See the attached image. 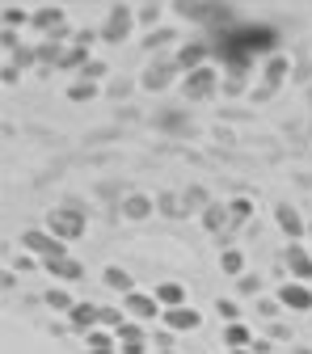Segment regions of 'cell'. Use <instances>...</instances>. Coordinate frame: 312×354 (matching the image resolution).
<instances>
[{
  "label": "cell",
  "instance_id": "6da1fadb",
  "mask_svg": "<svg viewBox=\"0 0 312 354\" xmlns=\"http://www.w3.org/2000/svg\"><path fill=\"white\" fill-rule=\"evenodd\" d=\"M215 84H219V72L207 64V68H194V72H186V80H182V93H186L190 102H203V97H211V93H215Z\"/></svg>",
  "mask_w": 312,
  "mask_h": 354
},
{
  "label": "cell",
  "instance_id": "7a4b0ae2",
  "mask_svg": "<svg viewBox=\"0 0 312 354\" xmlns=\"http://www.w3.org/2000/svg\"><path fill=\"white\" fill-rule=\"evenodd\" d=\"M21 245H26L30 253H42V261H51V257H68L64 241H59V236H51V232H42V228L21 232Z\"/></svg>",
  "mask_w": 312,
  "mask_h": 354
},
{
  "label": "cell",
  "instance_id": "3957f363",
  "mask_svg": "<svg viewBox=\"0 0 312 354\" xmlns=\"http://www.w3.org/2000/svg\"><path fill=\"white\" fill-rule=\"evenodd\" d=\"M51 236H59V241H76L80 232H84V215L80 211H72V207H59V211H51Z\"/></svg>",
  "mask_w": 312,
  "mask_h": 354
},
{
  "label": "cell",
  "instance_id": "277c9868",
  "mask_svg": "<svg viewBox=\"0 0 312 354\" xmlns=\"http://www.w3.org/2000/svg\"><path fill=\"white\" fill-rule=\"evenodd\" d=\"M122 313H127V317H136V321H156L165 308H160V299L148 295V291H131V295L122 299Z\"/></svg>",
  "mask_w": 312,
  "mask_h": 354
},
{
  "label": "cell",
  "instance_id": "5b68a950",
  "mask_svg": "<svg viewBox=\"0 0 312 354\" xmlns=\"http://www.w3.org/2000/svg\"><path fill=\"white\" fill-rule=\"evenodd\" d=\"M131 21H136V13H131V5H114L106 13V26H102V38L106 42H122L131 34Z\"/></svg>",
  "mask_w": 312,
  "mask_h": 354
},
{
  "label": "cell",
  "instance_id": "8992f818",
  "mask_svg": "<svg viewBox=\"0 0 312 354\" xmlns=\"http://www.w3.org/2000/svg\"><path fill=\"white\" fill-rule=\"evenodd\" d=\"M279 304L287 313H312V287L308 283H283L279 287Z\"/></svg>",
  "mask_w": 312,
  "mask_h": 354
},
{
  "label": "cell",
  "instance_id": "52a82bcc",
  "mask_svg": "<svg viewBox=\"0 0 312 354\" xmlns=\"http://www.w3.org/2000/svg\"><path fill=\"white\" fill-rule=\"evenodd\" d=\"M275 219H279V228L291 236V245H300V236H308V224L300 219V211H295L291 203H279V207H275Z\"/></svg>",
  "mask_w": 312,
  "mask_h": 354
},
{
  "label": "cell",
  "instance_id": "ba28073f",
  "mask_svg": "<svg viewBox=\"0 0 312 354\" xmlns=\"http://www.w3.org/2000/svg\"><path fill=\"white\" fill-rule=\"evenodd\" d=\"M287 266H291V283H312V253L304 245H287Z\"/></svg>",
  "mask_w": 312,
  "mask_h": 354
},
{
  "label": "cell",
  "instance_id": "9c48e42d",
  "mask_svg": "<svg viewBox=\"0 0 312 354\" xmlns=\"http://www.w3.org/2000/svg\"><path fill=\"white\" fill-rule=\"evenodd\" d=\"M203 325V317L194 313V308H169V313H165V329H173V333H190V329H199Z\"/></svg>",
  "mask_w": 312,
  "mask_h": 354
},
{
  "label": "cell",
  "instance_id": "30bf717a",
  "mask_svg": "<svg viewBox=\"0 0 312 354\" xmlns=\"http://www.w3.org/2000/svg\"><path fill=\"white\" fill-rule=\"evenodd\" d=\"M114 337H118V354H144V350H148V342H144V329H140L136 321H127V325H122Z\"/></svg>",
  "mask_w": 312,
  "mask_h": 354
},
{
  "label": "cell",
  "instance_id": "8fae6325",
  "mask_svg": "<svg viewBox=\"0 0 312 354\" xmlns=\"http://www.w3.org/2000/svg\"><path fill=\"white\" fill-rule=\"evenodd\" d=\"M42 270H47L51 279H59V283H76L84 266L76 257H51V261H42Z\"/></svg>",
  "mask_w": 312,
  "mask_h": 354
},
{
  "label": "cell",
  "instance_id": "7c38bea8",
  "mask_svg": "<svg viewBox=\"0 0 312 354\" xmlns=\"http://www.w3.org/2000/svg\"><path fill=\"white\" fill-rule=\"evenodd\" d=\"M72 325H76L80 333L102 329V308H98V304H76V308H72Z\"/></svg>",
  "mask_w": 312,
  "mask_h": 354
},
{
  "label": "cell",
  "instance_id": "4fadbf2b",
  "mask_svg": "<svg viewBox=\"0 0 312 354\" xmlns=\"http://www.w3.org/2000/svg\"><path fill=\"white\" fill-rule=\"evenodd\" d=\"M203 59H207V42H186V47L177 51L173 64H177V68H186V72H194V68H207Z\"/></svg>",
  "mask_w": 312,
  "mask_h": 354
},
{
  "label": "cell",
  "instance_id": "5bb4252c",
  "mask_svg": "<svg viewBox=\"0 0 312 354\" xmlns=\"http://www.w3.org/2000/svg\"><path fill=\"white\" fill-rule=\"evenodd\" d=\"M156 299H160L165 313H169V308H182V304H186V287H182V283H160V287H156Z\"/></svg>",
  "mask_w": 312,
  "mask_h": 354
},
{
  "label": "cell",
  "instance_id": "9a60e30c",
  "mask_svg": "<svg viewBox=\"0 0 312 354\" xmlns=\"http://www.w3.org/2000/svg\"><path fill=\"white\" fill-rule=\"evenodd\" d=\"M122 215L148 219V215H152V198H148V194H127V198H122Z\"/></svg>",
  "mask_w": 312,
  "mask_h": 354
},
{
  "label": "cell",
  "instance_id": "2e32d148",
  "mask_svg": "<svg viewBox=\"0 0 312 354\" xmlns=\"http://www.w3.org/2000/svg\"><path fill=\"white\" fill-rule=\"evenodd\" d=\"M173 72H177V64H152L144 72V88H165L173 80Z\"/></svg>",
  "mask_w": 312,
  "mask_h": 354
},
{
  "label": "cell",
  "instance_id": "e0dca14e",
  "mask_svg": "<svg viewBox=\"0 0 312 354\" xmlns=\"http://www.w3.org/2000/svg\"><path fill=\"white\" fill-rule=\"evenodd\" d=\"M34 26H38V30H47V34H55V30L64 26V9H59V5L38 9V13H34Z\"/></svg>",
  "mask_w": 312,
  "mask_h": 354
},
{
  "label": "cell",
  "instance_id": "ac0fdd59",
  "mask_svg": "<svg viewBox=\"0 0 312 354\" xmlns=\"http://www.w3.org/2000/svg\"><path fill=\"white\" fill-rule=\"evenodd\" d=\"M228 219H232V215H228V203H211V207L203 211V224H207L211 232H219V228H228Z\"/></svg>",
  "mask_w": 312,
  "mask_h": 354
},
{
  "label": "cell",
  "instance_id": "d6986e66",
  "mask_svg": "<svg viewBox=\"0 0 312 354\" xmlns=\"http://www.w3.org/2000/svg\"><path fill=\"white\" fill-rule=\"evenodd\" d=\"M224 342L232 346V350H249L253 346V337H249V329L237 321V325H224Z\"/></svg>",
  "mask_w": 312,
  "mask_h": 354
},
{
  "label": "cell",
  "instance_id": "ffe728a7",
  "mask_svg": "<svg viewBox=\"0 0 312 354\" xmlns=\"http://www.w3.org/2000/svg\"><path fill=\"white\" fill-rule=\"evenodd\" d=\"M47 308H51V313H68V317H72L76 299H72V295H68L64 287H51V291H47Z\"/></svg>",
  "mask_w": 312,
  "mask_h": 354
},
{
  "label": "cell",
  "instance_id": "44dd1931",
  "mask_svg": "<svg viewBox=\"0 0 312 354\" xmlns=\"http://www.w3.org/2000/svg\"><path fill=\"white\" fill-rule=\"evenodd\" d=\"M106 287H114V291H122V299H127L131 291H136V287H131V274L122 270V266H110V270H106Z\"/></svg>",
  "mask_w": 312,
  "mask_h": 354
},
{
  "label": "cell",
  "instance_id": "7402d4cb",
  "mask_svg": "<svg viewBox=\"0 0 312 354\" xmlns=\"http://www.w3.org/2000/svg\"><path fill=\"white\" fill-rule=\"evenodd\" d=\"M68 97H72V102H93V97H98V80H76V84L68 88Z\"/></svg>",
  "mask_w": 312,
  "mask_h": 354
},
{
  "label": "cell",
  "instance_id": "603a6c76",
  "mask_svg": "<svg viewBox=\"0 0 312 354\" xmlns=\"http://www.w3.org/2000/svg\"><path fill=\"white\" fill-rule=\"evenodd\" d=\"M219 266H224V274H241V270H245L241 249H224V253H219Z\"/></svg>",
  "mask_w": 312,
  "mask_h": 354
},
{
  "label": "cell",
  "instance_id": "cb8c5ba5",
  "mask_svg": "<svg viewBox=\"0 0 312 354\" xmlns=\"http://www.w3.org/2000/svg\"><path fill=\"white\" fill-rule=\"evenodd\" d=\"M26 21H34L26 9H5V30H13V34H17V26H26Z\"/></svg>",
  "mask_w": 312,
  "mask_h": 354
},
{
  "label": "cell",
  "instance_id": "d4e9b609",
  "mask_svg": "<svg viewBox=\"0 0 312 354\" xmlns=\"http://www.w3.org/2000/svg\"><path fill=\"white\" fill-rule=\"evenodd\" d=\"M215 313H219V321H228V325H237V317H241V308H237L232 299H219V304H215Z\"/></svg>",
  "mask_w": 312,
  "mask_h": 354
},
{
  "label": "cell",
  "instance_id": "484cf974",
  "mask_svg": "<svg viewBox=\"0 0 312 354\" xmlns=\"http://www.w3.org/2000/svg\"><path fill=\"white\" fill-rule=\"evenodd\" d=\"M228 215H232V219H249V215H253L249 198H232V203H228Z\"/></svg>",
  "mask_w": 312,
  "mask_h": 354
},
{
  "label": "cell",
  "instance_id": "4316f807",
  "mask_svg": "<svg viewBox=\"0 0 312 354\" xmlns=\"http://www.w3.org/2000/svg\"><path fill=\"white\" fill-rule=\"evenodd\" d=\"M283 72H287V59H283V55H275L270 64H266V76H270V84H275V80H283Z\"/></svg>",
  "mask_w": 312,
  "mask_h": 354
},
{
  "label": "cell",
  "instance_id": "83f0119b",
  "mask_svg": "<svg viewBox=\"0 0 312 354\" xmlns=\"http://www.w3.org/2000/svg\"><path fill=\"white\" fill-rule=\"evenodd\" d=\"M80 72H84V80H98V76H106V64H102V59H89Z\"/></svg>",
  "mask_w": 312,
  "mask_h": 354
},
{
  "label": "cell",
  "instance_id": "f1b7e54d",
  "mask_svg": "<svg viewBox=\"0 0 312 354\" xmlns=\"http://www.w3.org/2000/svg\"><path fill=\"white\" fill-rule=\"evenodd\" d=\"M156 17H160V5H144L140 9V21H156Z\"/></svg>",
  "mask_w": 312,
  "mask_h": 354
},
{
  "label": "cell",
  "instance_id": "f546056e",
  "mask_svg": "<svg viewBox=\"0 0 312 354\" xmlns=\"http://www.w3.org/2000/svg\"><path fill=\"white\" fill-rule=\"evenodd\" d=\"M257 304H261V313H266V317H275V313H279V308H283L279 299H257Z\"/></svg>",
  "mask_w": 312,
  "mask_h": 354
},
{
  "label": "cell",
  "instance_id": "4dcf8cb0",
  "mask_svg": "<svg viewBox=\"0 0 312 354\" xmlns=\"http://www.w3.org/2000/svg\"><path fill=\"white\" fill-rule=\"evenodd\" d=\"M249 354H270V342H266V337L257 342V337H253V346H249Z\"/></svg>",
  "mask_w": 312,
  "mask_h": 354
},
{
  "label": "cell",
  "instance_id": "1f68e13d",
  "mask_svg": "<svg viewBox=\"0 0 312 354\" xmlns=\"http://www.w3.org/2000/svg\"><path fill=\"white\" fill-rule=\"evenodd\" d=\"M232 354H249V350H232Z\"/></svg>",
  "mask_w": 312,
  "mask_h": 354
},
{
  "label": "cell",
  "instance_id": "d6a6232c",
  "mask_svg": "<svg viewBox=\"0 0 312 354\" xmlns=\"http://www.w3.org/2000/svg\"><path fill=\"white\" fill-rule=\"evenodd\" d=\"M308 236H312V224H308Z\"/></svg>",
  "mask_w": 312,
  "mask_h": 354
}]
</instances>
